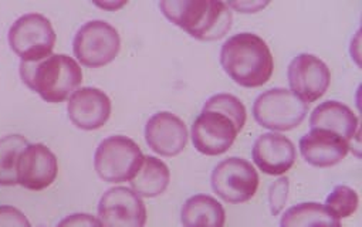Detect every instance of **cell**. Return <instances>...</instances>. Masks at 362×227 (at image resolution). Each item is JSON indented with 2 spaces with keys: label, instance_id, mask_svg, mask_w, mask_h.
I'll use <instances>...</instances> for the list:
<instances>
[{
  "label": "cell",
  "instance_id": "cell-22",
  "mask_svg": "<svg viewBox=\"0 0 362 227\" xmlns=\"http://www.w3.org/2000/svg\"><path fill=\"white\" fill-rule=\"evenodd\" d=\"M202 111H216V112H221V114L229 117L235 122L239 132L243 129V127L246 124V117H247L246 108H245L243 103L232 94L221 93V94L212 95L205 103Z\"/></svg>",
  "mask_w": 362,
  "mask_h": 227
},
{
  "label": "cell",
  "instance_id": "cell-6",
  "mask_svg": "<svg viewBox=\"0 0 362 227\" xmlns=\"http://www.w3.org/2000/svg\"><path fill=\"white\" fill-rule=\"evenodd\" d=\"M9 45L23 63L40 62L52 56L56 46V32L46 16L28 13L12 25Z\"/></svg>",
  "mask_w": 362,
  "mask_h": 227
},
{
  "label": "cell",
  "instance_id": "cell-26",
  "mask_svg": "<svg viewBox=\"0 0 362 227\" xmlns=\"http://www.w3.org/2000/svg\"><path fill=\"white\" fill-rule=\"evenodd\" d=\"M57 227H104L100 219L88 213H74L64 217Z\"/></svg>",
  "mask_w": 362,
  "mask_h": 227
},
{
  "label": "cell",
  "instance_id": "cell-24",
  "mask_svg": "<svg viewBox=\"0 0 362 227\" xmlns=\"http://www.w3.org/2000/svg\"><path fill=\"white\" fill-rule=\"evenodd\" d=\"M288 187H290V180L288 177H280L277 179L272 187H270V209L273 216H279L286 206L287 194H288Z\"/></svg>",
  "mask_w": 362,
  "mask_h": 227
},
{
  "label": "cell",
  "instance_id": "cell-16",
  "mask_svg": "<svg viewBox=\"0 0 362 227\" xmlns=\"http://www.w3.org/2000/svg\"><path fill=\"white\" fill-rule=\"evenodd\" d=\"M348 151V141L327 129L314 128L300 139L303 158L315 168H329L339 163Z\"/></svg>",
  "mask_w": 362,
  "mask_h": 227
},
{
  "label": "cell",
  "instance_id": "cell-27",
  "mask_svg": "<svg viewBox=\"0 0 362 227\" xmlns=\"http://www.w3.org/2000/svg\"><path fill=\"white\" fill-rule=\"evenodd\" d=\"M269 4L267 2H232L228 4L229 8L240 12V13H256L266 8Z\"/></svg>",
  "mask_w": 362,
  "mask_h": 227
},
{
  "label": "cell",
  "instance_id": "cell-20",
  "mask_svg": "<svg viewBox=\"0 0 362 227\" xmlns=\"http://www.w3.org/2000/svg\"><path fill=\"white\" fill-rule=\"evenodd\" d=\"M280 227H342L324 204L315 202L300 203L284 211Z\"/></svg>",
  "mask_w": 362,
  "mask_h": 227
},
{
  "label": "cell",
  "instance_id": "cell-12",
  "mask_svg": "<svg viewBox=\"0 0 362 227\" xmlns=\"http://www.w3.org/2000/svg\"><path fill=\"white\" fill-rule=\"evenodd\" d=\"M145 139L155 153L169 158L176 156L187 146L188 128L172 112H156L145 125Z\"/></svg>",
  "mask_w": 362,
  "mask_h": 227
},
{
  "label": "cell",
  "instance_id": "cell-3",
  "mask_svg": "<svg viewBox=\"0 0 362 227\" xmlns=\"http://www.w3.org/2000/svg\"><path fill=\"white\" fill-rule=\"evenodd\" d=\"M21 76L32 91L50 104L67 100L83 81L80 64L66 54H52L35 63L22 62Z\"/></svg>",
  "mask_w": 362,
  "mask_h": 227
},
{
  "label": "cell",
  "instance_id": "cell-5",
  "mask_svg": "<svg viewBox=\"0 0 362 227\" xmlns=\"http://www.w3.org/2000/svg\"><path fill=\"white\" fill-rule=\"evenodd\" d=\"M308 112V104L287 88H272L260 94L253 104V117L272 131L297 128Z\"/></svg>",
  "mask_w": 362,
  "mask_h": 227
},
{
  "label": "cell",
  "instance_id": "cell-4",
  "mask_svg": "<svg viewBox=\"0 0 362 227\" xmlns=\"http://www.w3.org/2000/svg\"><path fill=\"white\" fill-rule=\"evenodd\" d=\"M144 162L141 148L128 136L112 135L97 148L94 168L98 176L108 183L131 180Z\"/></svg>",
  "mask_w": 362,
  "mask_h": 227
},
{
  "label": "cell",
  "instance_id": "cell-10",
  "mask_svg": "<svg viewBox=\"0 0 362 227\" xmlns=\"http://www.w3.org/2000/svg\"><path fill=\"white\" fill-rule=\"evenodd\" d=\"M287 77L291 91L307 104L321 98L331 83V73L327 64L308 53H301L291 60Z\"/></svg>",
  "mask_w": 362,
  "mask_h": 227
},
{
  "label": "cell",
  "instance_id": "cell-11",
  "mask_svg": "<svg viewBox=\"0 0 362 227\" xmlns=\"http://www.w3.org/2000/svg\"><path fill=\"white\" fill-rule=\"evenodd\" d=\"M238 134L235 122L216 111H202L192 125L194 146L208 156H218L229 151Z\"/></svg>",
  "mask_w": 362,
  "mask_h": 227
},
{
  "label": "cell",
  "instance_id": "cell-7",
  "mask_svg": "<svg viewBox=\"0 0 362 227\" xmlns=\"http://www.w3.org/2000/svg\"><path fill=\"white\" fill-rule=\"evenodd\" d=\"M121 49V39L114 26L104 21H91L77 32L73 50L77 60L90 69L110 64Z\"/></svg>",
  "mask_w": 362,
  "mask_h": 227
},
{
  "label": "cell",
  "instance_id": "cell-17",
  "mask_svg": "<svg viewBox=\"0 0 362 227\" xmlns=\"http://www.w3.org/2000/svg\"><path fill=\"white\" fill-rule=\"evenodd\" d=\"M311 129L320 128L338 134L345 141L354 139L358 131L355 112L339 101H325L314 108L310 117Z\"/></svg>",
  "mask_w": 362,
  "mask_h": 227
},
{
  "label": "cell",
  "instance_id": "cell-13",
  "mask_svg": "<svg viewBox=\"0 0 362 227\" xmlns=\"http://www.w3.org/2000/svg\"><path fill=\"white\" fill-rule=\"evenodd\" d=\"M56 155L43 144L28 145L18 163V185L29 190H43L57 177Z\"/></svg>",
  "mask_w": 362,
  "mask_h": 227
},
{
  "label": "cell",
  "instance_id": "cell-21",
  "mask_svg": "<svg viewBox=\"0 0 362 227\" xmlns=\"http://www.w3.org/2000/svg\"><path fill=\"white\" fill-rule=\"evenodd\" d=\"M28 145V139L19 134L0 138V186L18 185V163Z\"/></svg>",
  "mask_w": 362,
  "mask_h": 227
},
{
  "label": "cell",
  "instance_id": "cell-9",
  "mask_svg": "<svg viewBox=\"0 0 362 227\" xmlns=\"http://www.w3.org/2000/svg\"><path fill=\"white\" fill-rule=\"evenodd\" d=\"M98 216L104 227H145L146 207L132 189L117 186L100 199Z\"/></svg>",
  "mask_w": 362,
  "mask_h": 227
},
{
  "label": "cell",
  "instance_id": "cell-18",
  "mask_svg": "<svg viewBox=\"0 0 362 227\" xmlns=\"http://www.w3.org/2000/svg\"><path fill=\"white\" fill-rule=\"evenodd\" d=\"M180 220L184 227H225L226 213L215 197L195 194L182 206Z\"/></svg>",
  "mask_w": 362,
  "mask_h": 227
},
{
  "label": "cell",
  "instance_id": "cell-8",
  "mask_svg": "<svg viewBox=\"0 0 362 227\" xmlns=\"http://www.w3.org/2000/svg\"><path fill=\"white\" fill-rule=\"evenodd\" d=\"M259 187V173L243 158L222 161L212 173V189L228 203H245L250 200Z\"/></svg>",
  "mask_w": 362,
  "mask_h": 227
},
{
  "label": "cell",
  "instance_id": "cell-23",
  "mask_svg": "<svg viewBox=\"0 0 362 227\" xmlns=\"http://www.w3.org/2000/svg\"><path fill=\"white\" fill-rule=\"evenodd\" d=\"M358 203H359V199L354 189L345 185H338L332 189L324 206L335 217L346 219L355 213V210L358 209Z\"/></svg>",
  "mask_w": 362,
  "mask_h": 227
},
{
  "label": "cell",
  "instance_id": "cell-14",
  "mask_svg": "<svg viewBox=\"0 0 362 227\" xmlns=\"http://www.w3.org/2000/svg\"><path fill=\"white\" fill-rule=\"evenodd\" d=\"M70 121L80 129L94 131L101 128L111 115V101L108 95L95 87L76 90L67 107Z\"/></svg>",
  "mask_w": 362,
  "mask_h": 227
},
{
  "label": "cell",
  "instance_id": "cell-15",
  "mask_svg": "<svg viewBox=\"0 0 362 227\" xmlns=\"http://www.w3.org/2000/svg\"><path fill=\"white\" fill-rule=\"evenodd\" d=\"M252 156L262 172L272 176H280L291 169L297 152L294 144L287 136L269 132L256 139Z\"/></svg>",
  "mask_w": 362,
  "mask_h": 227
},
{
  "label": "cell",
  "instance_id": "cell-28",
  "mask_svg": "<svg viewBox=\"0 0 362 227\" xmlns=\"http://www.w3.org/2000/svg\"><path fill=\"white\" fill-rule=\"evenodd\" d=\"M95 6H98V8H101V9H105V11H111V12H114V11H117V9H119V8H122V6H125L127 5V2L125 0H119V2H95L94 4Z\"/></svg>",
  "mask_w": 362,
  "mask_h": 227
},
{
  "label": "cell",
  "instance_id": "cell-25",
  "mask_svg": "<svg viewBox=\"0 0 362 227\" xmlns=\"http://www.w3.org/2000/svg\"><path fill=\"white\" fill-rule=\"evenodd\" d=\"M0 227H32V224L19 209L0 206Z\"/></svg>",
  "mask_w": 362,
  "mask_h": 227
},
{
  "label": "cell",
  "instance_id": "cell-2",
  "mask_svg": "<svg viewBox=\"0 0 362 227\" xmlns=\"http://www.w3.org/2000/svg\"><path fill=\"white\" fill-rule=\"evenodd\" d=\"M221 63L236 84L247 88L266 84L274 70L267 43L255 33H239L229 37L222 46Z\"/></svg>",
  "mask_w": 362,
  "mask_h": 227
},
{
  "label": "cell",
  "instance_id": "cell-19",
  "mask_svg": "<svg viewBox=\"0 0 362 227\" xmlns=\"http://www.w3.org/2000/svg\"><path fill=\"white\" fill-rule=\"evenodd\" d=\"M170 180L168 166L155 156H144L138 173L129 180L132 190L142 197H156L162 194Z\"/></svg>",
  "mask_w": 362,
  "mask_h": 227
},
{
  "label": "cell",
  "instance_id": "cell-1",
  "mask_svg": "<svg viewBox=\"0 0 362 227\" xmlns=\"http://www.w3.org/2000/svg\"><path fill=\"white\" fill-rule=\"evenodd\" d=\"M159 9L173 25L204 42L225 37L233 22L230 8L221 0H163Z\"/></svg>",
  "mask_w": 362,
  "mask_h": 227
}]
</instances>
